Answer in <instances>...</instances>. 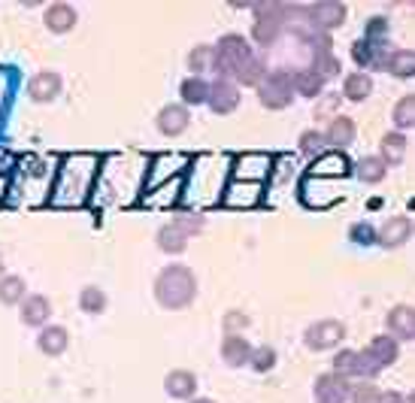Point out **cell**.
I'll use <instances>...</instances> for the list:
<instances>
[{
	"mask_svg": "<svg viewBox=\"0 0 415 403\" xmlns=\"http://www.w3.org/2000/svg\"><path fill=\"white\" fill-rule=\"evenodd\" d=\"M22 297H24V282L18 276H6L0 282V300L3 304H18Z\"/></svg>",
	"mask_w": 415,
	"mask_h": 403,
	"instance_id": "cell-20",
	"label": "cell"
},
{
	"mask_svg": "<svg viewBox=\"0 0 415 403\" xmlns=\"http://www.w3.org/2000/svg\"><path fill=\"white\" fill-rule=\"evenodd\" d=\"M188 64H191V70L195 73H204L209 67H216V49H209V45H197V49L191 52Z\"/></svg>",
	"mask_w": 415,
	"mask_h": 403,
	"instance_id": "cell-21",
	"label": "cell"
},
{
	"mask_svg": "<svg viewBox=\"0 0 415 403\" xmlns=\"http://www.w3.org/2000/svg\"><path fill=\"white\" fill-rule=\"evenodd\" d=\"M106 306V297L100 288H85L82 291V309H88V313H97V309Z\"/></svg>",
	"mask_w": 415,
	"mask_h": 403,
	"instance_id": "cell-25",
	"label": "cell"
},
{
	"mask_svg": "<svg viewBox=\"0 0 415 403\" xmlns=\"http://www.w3.org/2000/svg\"><path fill=\"white\" fill-rule=\"evenodd\" d=\"M195 403H212V400H195Z\"/></svg>",
	"mask_w": 415,
	"mask_h": 403,
	"instance_id": "cell-34",
	"label": "cell"
},
{
	"mask_svg": "<svg viewBox=\"0 0 415 403\" xmlns=\"http://www.w3.org/2000/svg\"><path fill=\"white\" fill-rule=\"evenodd\" d=\"M212 109H216V113H230V109L237 106V88L234 85H227V82H218V85H212Z\"/></svg>",
	"mask_w": 415,
	"mask_h": 403,
	"instance_id": "cell-8",
	"label": "cell"
},
{
	"mask_svg": "<svg viewBox=\"0 0 415 403\" xmlns=\"http://www.w3.org/2000/svg\"><path fill=\"white\" fill-rule=\"evenodd\" d=\"M261 94H264V104L285 106L288 104V97H291V85H288V79L285 76H270L267 79V85L261 88Z\"/></svg>",
	"mask_w": 415,
	"mask_h": 403,
	"instance_id": "cell-4",
	"label": "cell"
},
{
	"mask_svg": "<svg viewBox=\"0 0 415 403\" xmlns=\"http://www.w3.org/2000/svg\"><path fill=\"white\" fill-rule=\"evenodd\" d=\"M343 334H346V327L339 322H318L316 327L307 331V343H309V349H328L337 340H343Z\"/></svg>",
	"mask_w": 415,
	"mask_h": 403,
	"instance_id": "cell-3",
	"label": "cell"
},
{
	"mask_svg": "<svg viewBox=\"0 0 415 403\" xmlns=\"http://www.w3.org/2000/svg\"><path fill=\"white\" fill-rule=\"evenodd\" d=\"M40 349L49 352V355H58L67 349V331L64 327H45L40 334Z\"/></svg>",
	"mask_w": 415,
	"mask_h": 403,
	"instance_id": "cell-14",
	"label": "cell"
},
{
	"mask_svg": "<svg viewBox=\"0 0 415 403\" xmlns=\"http://www.w3.org/2000/svg\"><path fill=\"white\" fill-rule=\"evenodd\" d=\"M352 236H355V240H373V231L367 225H355L352 227Z\"/></svg>",
	"mask_w": 415,
	"mask_h": 403,
	"instance_id": "cell-31",
	"label": "cell"
},
{
	"mask_svg": "<svg viewBox=\"0 0 415 403\" xmlns=\"http://www.w3.org/2000/svg\"><path fill=\"white\" fill-rule=\"evenodd\" d=\"M388 331L398 334L400 340H409V337H412V309L409 306H398L388 316Z\"/></svg>",
	"mask_w": 415,
	"mask_h": 403,
	"instance_id": "cell-13",
	"label": "cell"
},
{
	"mask_svg": "<svg viewBox=\"0 0 415 403\" xmlns=\"http://www.w3.org/2000/svg\"><path fill=\"white\" fill-rule=\"evenodd\" d=\"M352 391H355V395H352L355 403H376V400H379V391H376L370 382H364V386H358Z\"/></svg>",
	"mask_w": 415,
	"mask_h": 403,
	"instance_id": "cell-28",
	"label": "cell"
},
{
	"mask_svg": "<svg viewBox=\"0 0 415 403\" xmlns=\"http://www.w3.org/2000/svg\"><path fill=\"white\" fill-rule=\"evenodd\" d=\"M206 94H209V88L200 79H188L185 85H182V97H185V104H204Z\"/></svg>",
	"mask_w": 415,
	"mask_h": 403,
	"instance_id": "cell-22",
	"label": "cell"
},
{
	"mask_svg": "<svg viewBox=\"0 0 415 403\" xmlns=\"http://www.w3.org/2000/svg\"><path fill=\"white\" fill-rule=\"evenodd\" d=\"M45 24L52 27V31H70L73 24H76V13L67 6V3H55L49 6V13H45Z\"/></svg>",
	"mask_w": 415,
	"mask_h": 403,
	"instance_id": "cell-6",
	"label": "cell"
},
{
	"mask_svg": "<svg viewBox=\"0 0 415 403\" xmlns=\"http://www.w3.org/2000/svg\"><path fill=\"white\" fill-rule=\"evenodd\" d=\"M352 55H355L358 64H373V45H370V40H358Z\"/></svg>",
	"mask_w": 415,
	"mask_h": 403,
	"instance_id": "cell-29",
	"label": "cell"
},
{
	"mask_svg": "<svg viewBox=\"0 0 415 403\" xmlns=\"http://www.w3.org/2000/svg\"><path fill=\"white\" fill-rule=\"evenodd\" d=\"M221 352H225V361L234 364V367H237V364H243V361H248V355H252L248 343L239 340V337H227V340H225V349H221Z\"/></svg>",
	"mask_w": 415,
	"mask_h": 403,
	"instance_id": "cell-17",
	"label": "cell"
},
{
	"mask_svg": "<svg viewBox=\"0 0 415 403\" xmlns=\"http://www.w3.org/2000/svg\"><path fill=\"white\" fill-rule=\"evenodd\" d=\"M58 88H61V79L55 76V73H40L34 82H31V97L34 100H49L58 94Z\"/></svg>",
	"mask_w": 415,
	"mask_h": 403,
	"instance_id": "cell-10",
	"label": "cell"
},
{
	"mask_svg": "<svg viewBox=\"0 0 415 403\" xmlns=\"http://www.w3.org/2000/svg\"><path fill=\"white\" fill-rule=\"evenodd\" d=\"M273 361H276L273 349H258V352H255V367H258V370H270Z\"/></svg>",
	"mask_w": 415,
	"mask_h": 403,
	"instance_id": "cell-30",
	"label": "cell"
},
{
	"mask_svg": "<svg viewBox=\"0 0 415 403\" xmlns=\"http://www.w3.org/2000/svg\"><path fill=\"white\" fill-rule=\"evenodd\" d=\"M45 316H49V300L45 297L34 295V297L24 300V306H22V322L24 325H40Z\"/></svg>",
	"mask_w": 415,
	"mask_h": 403,
	"instance_id": "cell-12",
	"label": "cell"
},
{
	"mask_svg": "<svg viewBox=\"0 0 415 403\" xmlns=\"http://www.w3.org/2000/svg\"><path fill=\"white\" fill-rule=\"evenodd\" d=\"M376 403H403V397L394 395V391H388V395H379V400H376Z\"/></svg>",
	"mask_w": 415,
	"mask_h": 403,
	"instance_id": "cell-33",
	"label": "cell"
},
{
	"mask_svg": "<svg viewBox=\"0 0 415 403\" xmlns=\"http://www.w3.org/2000/svg\"><path fill=\"white\" fill-rule=\"evenodd\" d=\"M385 64H388L391 73H398V76H409L412 73V55L409 52H391Z\"/></svg>",
	"mask_w": 415,
	"mask_h": 403,
	"instance_id": "cell-23",
	"label": "cell"
},
{
	"mask_svg": "<svg viewBox=\"0 0 415 403\" xmlns=\"http://www.w3.org/2000/svg\"><path fill=\"white\" fill-rule=\"evenodd\" d=\"M239 325L246 327V316H239V313H227V327H239Z\"/></svg>",
	"mask_w": 415,
	"mask_h": 403,
	"instance_id": "cell-32",
	"label": "cell"
},
{
	"mask_svg": "<svg viewBox=\"0 0 415 403\" xmlns=\"http://www.w3.org/2000/svg\"><path fill=\"white\" fill-rule=\"evenodd\" d=\"M191 297H195V276L188 267L176 264L158 276V300L164 306H185Z\"/></svg>",
	"mask_w": 415,
	"mask_h": 403,
	"instance_id": "cell-2",
	"label": "cell"
},
{
	"mask_svg": "<svg viewBox=\"0 0 415 403\" xmlns=\"http://www.w3.org/2000/svg\"><path fill=\"white\" fill-rule=\"evenodd\" d=\"M403 152H407V140L400 134H388L382 140V155L388 164H400L403 161Z\"/></svg>",
	"mask_w": 415,
	"mask_h": 403,
	"instance_id": "cell-18",
	"label": "cell"
},
{
	"mask_svg": "<svg viewBox=\"0 0 415 403\" xmlns=\"http://www.w3.org/2000/svg\"><path fill=\"white\" fill-rule=\"evenodd\" d=\"M185 125H188V113L182 106H167L158 115V127H161L164 134H170V136L173 134H182V131H185Z\"/></svg>",
	"mask_w": 415,
	"mask_h": 403,
	"instance_id": "cell-5",
	"label": "cell"
},
{
	"mask_svg": "<svg viewBox=\"0 0 415 403\" xmlns=\"http://www.w3.org/2000/svg\"><path fill=\"white\" fill-rule=\"evenodd\" d=\"M409 218H388V225H385V231H382V246H400V243H407V236H409Z\"/></svg>",
	"mask_w": 415,
	"mask_h": 403,
	"instance_id": "cell-9",
	"label": "cell"
},
{
	"mask_svg": "<svg viewBox=\"0 0 415 403\" xmlns=\"http://www.w3.org/2000/svg\"><path fill=\"white\" fill-rule=\"evenodd\" d=\"M300 149L307 155H321V152H325V136L316 134V131H307L300 136Z\"/></svg>",
	"mask_w": 415,
	"mask_h": 403,
	"instance_id": "cell-26",
	"label": "cell"
},
{
	"mask_svg": "<svg viewBox=\"0 0 415 403\" xmlns=\"http://www.w3.org/2000/svg\"><path fill=\"white\" fill-rule=\"evenodd\" d=\"M382 170H385V164L379 158H364L361 164H358V173H361V179H367V182H379Z\"/></svg>",
	"mask_w": 415,
	"mask_h": 403,
	"instance_id": "cell-24",
	"label": "cell"
},
{
	"mask_svg": "<svg viewBox=\"0 0 415 403\" xmlns=\"http://www.w3.org/2000/svg\"><path fill=\"white\" fill-rule=\"evenodd\" d=\"M195 376H191V373H182V370H176V373H170L167 376V391L173 397H188L191 391H195Z\"/></svg>",
	"mask_w": 415,
	"mask_h": 403,
	"instance_id": "cell-16",
	"label": "cell"
},
{
	"mask_svg": "<svg viewBox=\"0 0 415 403\" xmlns=\"http://www.w3.org/2000/svg\"><path fill=\"white\" fill-rule=\"evenodd\" d=\"M158 240H161V249H167V252H182V249H185L188 234L179 231L176 225H170V227H164V231L158 234Z\"/></svg>",
	"mask_w": 415,
	"mask_h": 403,
	"instance_id": "cell-19",
	"label": "cell"
},
{
	"mask_svg": "<svg viewBox=\"0 0 415 403\" xmlns=\"http://www.w3.org/2000/svg\"><path fill=\"white\" fill-rule=\"evenodd\" d=\"M309 15L316 18V22L321 27H334L343 22V15H346V6H339V3H318V6H312L309 9Z\"/></svg>",
	"mask_w": 415,
	"mask_h": 403,
	"instance_id": "cell-11",
	"label": "cell"
},
{
	"mask_svg": "<svg viewBox=\"0 0 415 403\" xmlns=\"http://www.w3.org/2000/svg\"><path fill=\"white\" fill-rule=\"evenodd\" d=\"M370 88H373V82H370V76L367 73H352V76L346 79V97L349 100H364L367 94H370Z\"/></svg>",
	"mask_w": 415,
	"mask_h": 403,
	"instance_id": "cell-15",
	"label": "cell"
},
{
	"mask_svg": "<svg viewBox=\"0 0 415 403\" xmlns=\"http://www.w3.org/2000/svg\"><path fill=\"white\" fill-rule=\"evenodd\" d=\"M412 97H403L400 106L394 109V122H398V127H409L412 125Z\"/></svg>",
	"mask_w": 415,
	"mask_h": 403,
	"instance_id": "cell-27",
	"label": "cell"
},
{
	"mask_svg": "<svg viewBox=\"0 0 415 403\" xmlns=\"http://www.w3.org/2000/svg\"><path fill=\"white\" fill-rule=\"evenodd\" d=\"M216 67H218V73H225V76H237L243 82H258V67L252 61L248 45L243 43V36L230 34V36H225V40L218 43Z\"/></svg>",
	"mask_w": 415,
	"mask_h": 403,
	"instance_id": "cell-1",
	"label": "cell"
},
{
	"mask_svg": "<svg viewBox=\"0 0 415 403\" xmlns=\"http://www.w3.org/2000/svg\"><path fill=\"white\" fill-rule=\"evenodd\" d=\"M352 136H355V125H352V118H346V115H337L334 122H330V131L325 140L330 146H349L352 143Z\"/></svg>",
	"mask_w": 415,
	"mask_h": 403,
	"instance_id": "cell-7",
	"label": "cell"
}]
</instances>
